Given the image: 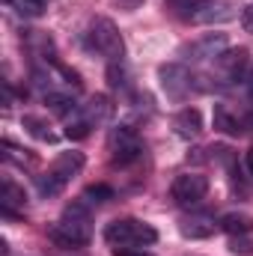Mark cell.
<instances>
[{
	"mask_svg": "<svg viewBox=\"0 0 253 256\" xmlns=\"http://www.w3.org/2000/svg\"><path fill=\"white\" fill-rule=\"evenodd\" d=\"M92 236L90 208L84 202H68L60 214V220L48 230V238L60 248H84Z\"/></svg>",
	"mask_w": 253,
	"mask_h": 256,
	"instance_id": "1",
	"label": "cell"
},
{
	"mask_svg": "<svg viewBox=\"0 0 253 256\" xmlns=\"http://www.w3.org/2000/svg\"><path fill=\"white\" fill-rule=\"evenodd\" d=\"M80 170H84V155H80V152H63V155H57L54 164H51L42 176H36V191H39V196H45V200L60 196V194L66 191V185H68Z\"/></svg>",
	"mask_w": 253,
	"mask_h": 256,
	"instance_id": "2",
	"label": "cell"
},
{
	"mask_svg": "<svg viewBox=\"0 0 253 256\" xmlns=\"http://www.w3.org/2000/svg\"><path fill=\"white\" fill-rule=\"evenodd\" d=\"M104 242L110 248H143V244H155L158 242V232L146 220L122 218V220H110L104 226Z\"/></svg>",
	"mask_w": 253,
	"mask_h": 256,
	"instance_id": "3",
	"label": "cell"
},
{
	"mask_svg": "<svg viewBox=\"0 0 253 256\" xmlns=\"http://www.w3.org/2000/svg\"><path fill=\"white\" fill-rule=\"evenodd\" d=\"M86 36H90V48L96 54H102L108 63H120L122 60L126 42H122V33L116 30V24L110 18H92Z\"/></svg>",
	"mask_w": 253,
	"mask_h": 256,
	"instance_id": "4",
	"label": "cell"
},
{
	"mask_svg": "<svg viewBox=\"0 0 253 256\" xmlns=\"http://www.w3.org/2000/svg\"><path fill=\"white\" fill-rule=\"evenodd\" d=\"M158 80H161V90L167 92V98H173V102H185L190 92L200 90L196 74L182 63H164L158 68Z\"/></svg>",
	"mask_w": 253,
	"mask_h": 256,
	"instance_id": "5",
	"label": "cell"
},
{
	"mask_svg": "<svg viewBox=\"0 0 253 256\" xmlns=\"http://www.w3.org/2000/svg\"><path fill=\"white\" fill-rule=\"evenodd\" d=\"M108 149H110V161L116 167H128L134 161L143 158V140L137 137V131L128 126H116L108 137Z\"/></svg>",
	"mask_w": 253,
	"mask_h": 256,
	"instance_id": "6",
	"label": "cell"
},
{
	"mask_svg": "<svg viewBox=\"0 0 253 256\" xmlns=\"http://www.w3.org/2000/svg\"><path fill=\"white\" fill-rule=\"evenodd\" d=\"M206 194H208V179L202 173H182L170 185V196L179 206H196L206 200Z\"/></svg>",
	"mask_w": 253,
	"mask_h": 256,
	"instance_id": "7",
	"label": "cell"
},
{
	"mask_svg": "<svg viewBox=\"0 0 253 256\" xmlns=\"http://www.w3.org/2000/svg\"><path fill=\"white\" fill-rule=\"evenodd\" d=\"M226 45H230L226 33H206V36H200L196 42H190L188 48H185V57L194 60V63H200V60H218L226 51Z\"/></svg>",
	"mask_w": 253,
	"mask_h": 256,
	"instance_id": "8",
	"label": "cell"
},
{
	"mask_svg": "<svg viewBox=\"0 0 253 256\" xmlns=\"http://www.w3.org/2000/svg\"><path fill=\"white\" fill-rule=\"evenodd\" d=\"M236 12H232V3L226 0H202V6L196 9L194 21L196 24H214V21H230Z\"/></svg>",
	"mask_w": 253,
	"mask_h": 256,
	"instance_id": "9",
	"label": "cell"
},
{
	"mask_svg": "<svg viewBox=\"0 0 253 256\" xmlns=\"http://www.w3.org/2000/svg\"><path fill=\"white\" fill-rule=\"evenodd\" d=\"M27 206V194L21 185H15L12 179H3V188H0V208H3V214L6 218H12L18 208H24Z\"/></svg>",
	"mask_w": 253,
	"mask_h": 256,
	"instance_id": "10",
	"label": "cell"
},
{
	"mask_svg": "<svg viewBox=\"0 0 253 256\" xmlns=\"http://www.w3.org/2000/svg\"><path fill=\"white\" fill-rule=\"evenodd\" d=\"M173 128H176V134H179V137L194 140V137H200V131H202V114H200L196 108H185V110H179V114H176Z\"/></svg>",
	"mask_w": 253,
	"mask_h": 256,
	"instance_id": "11",
	"label": "cell"
},
{
	"mask_svg": "<svg viewBox=\"0 0 253 256\" xmlns=\"http://www.w3.org/2000/svg\"><path fill=\"white\" fill-rule=\"evenodd\" d=\"M214 230H218V224L206 214H194V218H185L179 224V232L185 238H208V236H214Z\"/></svg>",
	"mask_w": 253,
	"mask_h": 256,
	"instance_id": "12",
	"label": "cell"
},
{
	"mask_svg": "<svg viewBox=\"0 0 253 256\" xmlns=\"http://www.w3.org/2000/svg\"><path fill=\"white\" fill-rule=\"evenodd\" d=\"M212 122H214V128H218L220 134H226V137H238V134L244 131V122H242L238 116H232L226 104H214V110H212Z\"/></svg>",
	"mask_w": 253,
	"mask_h": 256,
	"instance_id": "13",
	"label": "cell"
},
{
	"mask_svg": "<svg viewBox=\"0 0 253 256\" xmlns=\"http://www.w3.org/2000/svg\"><path fill=\"white\" fill-rule=\"evenodd\" d=\"M80 110L86 114V120H90L92 126H102V122H108V120H110L114 104H110V98H108V96H92L86 104H80Z\"/></svg>",
	"mask_w": 253,
	"mask_h": 256,
	"instance_id": "14",
	"label": "cell"
},
{
	"mask_svg": "<svg viewBox=\"0 0 253 256\" xmlns=\"http://www.w3.org/2000/svg\"><path fill=\"white\" fill-rule=\"evenodd\" d=\"M218 226H220L224 232H230V236H248L253 230V218L250 214H242V212H230V214L220 218Z\"/></svg>",
	"mask_w": 253,
	"mask_h": 256,
	"instance_id": "15",
	"label": "cell"
},
{
	"mask_svg": "<svg viewBox=\"0 0 253 256\" xmlns=\"http://www.w3.org/2000/svg\"><path fill=\"white\" fill-rule=\"evenodd\" d=\"M92 128L96 126H92V122L86 120V114L78 108V110L68 116V122H66V137H68V140H84V137H90Z\"/></svg>",
	"mask_w": 253,
	"mask_h": 256,
	"instance_id": "16",
	"label": "cell"
},
{
	"mask_svg": "<svg viewBox=\"0 0 253 256\" xmlns=\"http://www.w3.org/2000/svg\"><path fill=\"white\" fill-rule=\"evenodd\" d=\"M0 146H3V158H6L9 164H18V167H30V164L36 161V155H33L30 149H21V146H15L12 140H3Z\"/></svg>",
	"mask_w": 253,
	"mask_h": 256,
	"instance_id": "17",
	"label": "cell"
},
{
	"mask_svg": "<svg viewBox=\"0 0 253 256\" xmlns=\"http://www.w3.org/2000/svg\"><path fill=\"white\" fill-rule=\"evenodd\" d=\"M9 3H12V9H15L18 15H24V18H36V15H42V12L48 9L51 0H9Z\"/></svg>",
	"mask_w": 253,
	"mask_h": 256,
	"instance_id": "18",
	"label": "cell"
},
{
	"mask_svg": "<svg viewBox=\"0 0 253 256\" xmlns=\"http://www.w3.org/2000/svg\"><path fill=\"white\" fill-rule=\"evenodd\" d=\"M21 126L27 128V134H33L36 140H54V134H51V128H48V122L45 120H39V116H24L21 120Z\"/></svg>",
	"mask_w": 253,
	"mask_h": 256,
	"instance_id": "19",
	"label": "cell"
},
{
	"mask_svg": "<svg viewBox=\"0 0 253 256\" xmlns=\"http://www.w3.org/2000/svg\"><path fill=\"white\" fill-rule=\"evenodd\" d=\"M108 84H110V90H120V92L128 90V72L122 66V60L120 63H108Z\"/></svg>",
	"mask_w": 253,
	"mask_h": 256,
	"instance_id": "20",
	"label": "cell"
},
{
	"mask_svg": "<svg viewBox=\"0 0 253 256\" xmlns=\"http://www.w3.org/2000/svg\"><path fill=\"white\" fill-rule=\"evenodd\" d=\"M167 3H170V9H173L176 15H182V18H188V21H194L196 9L202 6V0H167Z\"/></svg>",
	"mask_w": 253,
	"mask_h": 256,
	"instance_id": "21",
	"label": "cell"
},
{
	"mask_svg": "<svg viewBox=\"0 0 253 256\" xmlns=\"http://www.w3.org/2000/svg\"><path fill=\"white\" fill-rule=\"evenodd\" d=\"M84 200L86 202H108V200H114V188H108V185H90L84 191Z\"/></svg>",
	"mask_w": 253,
	"mask_h": 256,
	"instance_id": "22",
	"label": "cell"
},
{
	"mask_svg": "<svg viewBox=\"0 0 253 256\" xmlns=\"http://www.w3.org/2000/svg\"><path fill=\"white\" fill-rule=\"evenodd\" d=\"M230 250H232V254H242V256H250L253 242L248 236H230Z\"/></svg>",
	"mask_w": 253,
	"mask_h": 256,
	"instance_id": "23",
	"label": "cell"
},
{
	"mask_svg": "<svg viewBox=\"0 0 253 256\" xmlns=\"http://www.w3.org/2000/svg\"><path fill=\"white\" fill-rule=\"evenodd\" d=\"M114 256H152L143 248H114Z\"/></svg>",
	"mask_w": 253,
	"mask_h": 256,
	"instance_id": "24",
	"label": "cell"
},
{
	"mask_svg": "<svg viewBox=\"0 0 253 256\" xmlns=\"http://www.w3.org/2000/svg\"><path fill=\"white\" fill-rule=\"evenodd\" d=\"M242 27H244L248 33H253V3L244 6V12H242Z\"/></svg>",
	"mask_w": 253,
	"mask_h": 256,
	"instance_id": "25",
	"label": "cell"
},
{
	"mask_svg": "<svg viewBox=\"0 0 253 256\" xmlns=\"http://www.w3.org/2000/svg\"><path fill=\"white\" fill-rule=\"evenodd\" d=\"M244 164H248V170H250V176H253V149H248V155H244Z\"/></svg>",
	"mask_w": 253,
	"mask_h": 256,
	"instance_id": "26",
	"label": "cell"
},
{
	"mask_svg": "<svg viewBox=\"0 0 253 256\" xmlns=\"http://www.w3.org/2000/svg\"><path fill=\"white\" fill-rule=\"evenodd\" d=\"M120 3H122V6H126V9H137V6H140V3H143V0H120Z\"/></svg>",
	"mask_w": 253,
	"mask_h": 256,
	"instance_id": "27",
	"label": "cell"
},
{
	"mask_svg": "<svg viewBox=\"0 0 253 256\" xmlns=\"http://www.w3.org/2000/svg\"><path fill=\"white\" fill-rule=\"evenodd\" d=\"M244 84H248V92H250V98H253V72L248 74V80H244Z\"/></svg>",
	"mask_w": 253,
	"mask_h": 256,
	"instance_id": "28",
	"label": "cell"
}]
</instances>
